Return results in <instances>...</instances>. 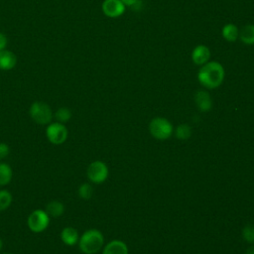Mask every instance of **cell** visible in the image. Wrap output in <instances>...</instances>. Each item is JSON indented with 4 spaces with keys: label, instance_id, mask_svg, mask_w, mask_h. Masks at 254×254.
Segmentation results:
<instances>
[{
    "label": "cell",
    "instance_id": "obj_1",
    "mask_svg": "<svg viewBox=\"0 0 254 254\" xmlns=\"http://www.w3.org/2000/svg\"><path fill=\"white\" fill-rule=\"evenodd\" d=\"M224 74L223 66L217 62L211 61L200 66L197 72V79L203 87L214 89L222 83Z\"/></svg>",
    "mask_w": 254,
    "mask_h": 254
},
{
    "label": "cell",
    "instance_id": "obj_2",
    "mask_svg": "<svg viewBox=\"0 0 254 254\" xmlns=\"http://www.w3.org/2000/svg\"><path fill=\"white\" fill-rule=\"evenodd\" d=\"M79 250L84 254H95L99 252L104 245V236L98 229L91 228L84 231L78 240Z\"/></svg>",
    "mask_w": 254,
    "mask_h": 254
},
{
    "label": "cell",
    "instance_id": "obj_3",
    "mask_svg": "<svg viewBox=\"0 0 254 254\" xmlns=\"http://www.w3.org/2000/svg\"><path fill=\"white\" fill-rule=\"evenodd\" d=\"M149 131L155 139L164 141L173 135L174 127L168 119L164 117H155L149 123Z\"/></svg>",
    "mask_w": 254,
    "mask_h": 254
},
{
    "label": "cell",
    "instance_id": "obj_4",
    "mask_svg": "<svg viewBox=\"0 0 254 254\" xmlns=\"http://www.w3.org/2000/svg\"><path fill=\"white\" fill-rule=\"evenodd\" d=\"M31 118L40 125H48L54 118V113L49 104L43 101H35L29 109Z\"/></svg>",
    "mask_w": 254,
    "mask_h": 254
},
{
    "label": "cell",
    "instance_id": "obj_5",
    "mask_svg": "<svg viewBox=\"0 0 254 254\" xmlns=\"http://www.w3.org/2000/svg\"><path fill=\"white\" fill-rule=\"evenodd\" d=\"M50 216L45 209L33 210L27 219V225L29 229L34 233H40L45 231L50 224Z\"/></svg>",
    "mask_w": 254,
    "mask_h": 254
},
{
    "label": "cell",
    "instance_id": "obj_6",
    "mask_svg": "<svg viewBox=\"0 0 254 254\" xmlns=\"http://www.w3.org/2000/svg\"><path fill=\"white\" fill-rule=\"evenodd\" d=\"M108 175H109V171H108L107 165L104 162L99 160H96L90 163L86 170L87 179L91 183L96 185L104 183L107 180Z\"/></svg>",
    "mask_w": 254,
    "mask_h": 254
},
{
    "label": "cell",
    "instance_id": "obj_7",
    "mask_svg": "<svg viewBox=\"0 0 254 254\" xmlns=\"http://www.w3.org/2000/svg\"><path fill=\"white\" fill-rule=\"evenodd\" d=\"M67 128L63 123L55 121L47 125L46 136L54 145H61L64 143L67 139Z\"/></svg>",
    "mask_w": 254,
    "mask_h": 254
},
{
    "label": "cell",
    "instance_id": "obj_8",
    "mask_svg": "<svg viewBox=\"0 0 254 254\" xmlns=\"http://www.w3.org/2000/svg\"><path fill=\"white\" fill-rule=\"evenodd\" d=\"M102 11L109 18H117L125 12V4L121 0H104Z\"/></svg>",
    "mask_w": 254,
    "mask_h": 254
},
{
    "label": "cell",
    "instance_id": "obj_9",
    "mask_svg": "<svg viewBox=\"0 0 254 254\" xmlns=\"http://www.w3.org/2000/svg\"><path fill=\"white\" fill-rule=\"evenodd\" d=\"M194 102L201 112H208L212 108V99L206 90H197L194 94Z\"/></svg>",
    "mask_w": 254,
    "mask_h": 254
},
{
    "label": "cell",
    "instance_id": "obj_10",
    "mask_svg": "<svg viewBox=\"0 0 254 254\" xmlns=\"http://www.w3.org/2000/svg\"><path fill=\"white\" fill-rule=\"evenodd\" d=\"M210 59V50L204 45L196 46L191 53V60L197 65H203Z\"/></svg>",
    "mask_w": 254,
    "mask_h": 254
},
{
    "label": "cell",
    "instance_id": "obj_11",
    "mask_svg": "<svg viewBox=\"0 0 254 254\" xmlns=\"http://www.w3.org/2000/svg\"><path fill=\"white\" fill-rule=\"evenodd\" d=\"M102 254H128V246L124 241L114 239L104 245Z\"/></svg>",
    "mask_w": 254,
    "mask_h": 254
},
{
    "label": "cell",
    "instance_id": "obj_12",
    "mask_svg": "<svg viewBox=\"0 0 254 254\" xmlns=\"http://www.w3.org/2000/svg\"><path fill=\"white\" fill-rule=\"evenodd\" d=\"M17 64L16 55L8 50L0 51V69L10 70L15 67Z\"/></svg>",
    "mask_w": 254,
    "mask_h": 254
},
{
    "label": "cell",
    "instance_id": "obj_13",
    "mask_svg": "<svg viewBox=\"0 0 254 254\" xmlns=\"http://www.w3.org/2000/svg\"><path fill=\"white\" fill-rule=\"evenodd\" d=\"M61 240L67 246H74L78 243V231L72 226H66L61 231Z\"/></svg>",
    "mask_w": 254,
    "mask_h": 254
},
{
    "label": "cell",
    "instance_id": "obj_14",
    "mask_svg": "<svg viewBox=\"0 0 254 254\" xmlns=\"http://www.w3.org/2000/svg\"><path fill=\"white\" fill-rule=\"evenodd\" d=\"M46 212L49 214L50 217L58 218L62 216L64 212V205L60 200H52L46 205Z\"/></svg>",
    "mask_w": 254,
    "mask_h": 254
},
{
    "label": "cell",
    "instance_id": "obj_15",
    "mask_svg": "<svg viewBox=\"0 0 254 254\" xmlns=\"http://www.w3.org/2000/svg\"><path fill=\"white\" fill-rule=\"evenodd\" d=\"M240 41L246 45H254V25L248 24L245 25L239 30Z\"/></svg>",
    "mask_w": 254,
    "mask_h": 254
},
{
    "label": "cell",
    "instance_id": "obj_16",
    "mask_svg": "<svg viewBox=\"0 0 254 254\" xmlns=\"http://www.w3.org/2000/svg\"><path fill=\"white\" fill-rule=\"evenodd\" d=\"M13 177L12 168L5 162H0V187H5L10 184Z\"/></svg>",
    "mask_w": 254,
    "mask_h": 254
},
{
    "label": "cell",
    "instance_id": "obj_17",
    "mask_svg": "<svg viewBox=\"0 0 254 254\" xmlns=\"http://www.w3.org/2000/svg\"><path fill=\"white\" fill-rule=\"evenodd\" d=\"M222 37L227 42H235L239 37V30L234 24H226L222 28Z\"/></svg>",
    "mask_w": 254,
    "mask_h": 254
},
{
    "label": "cell",
    "instance_id": "obj_18",
    "mask_svg": "<svg viewBox=\"0 0 254 254\" xmlns=\"http://www.w3.org/2000/svg\"><path fill=\"white\" fill-rule=\"evenodd\" d=\"M174 133H175V136L177 139L179 140H188L190 138L191 134H192V130L190 128V125L186 124V123H183V124H180L176 130H174Z\"/></svg>",
    "mask_w": 254,
    "mask_h": 254
},
{
    "label": "cell",
    "instance_id": "obj_19",
    "mask_svg": "<svg viewBox=\"0 0 254 254\" xmlns=\"http://www.w3.org/2000/svg\"><path fill=\"white\" fill-rule=\"evenodd\" d=\"M72 114H71V111L69 108L67 107H60L56 113L54 114V117L56 119L57 122H60V123H66L70 120Z\"/></svg>",
    "mask_w": 254,
    "mask_h": 254
},
{
    "label": "cell",
    "instance_id": "obj_20",
    "mask_svg": "<svg viewBox=\"0 0 254 254\" xmlns=\"http://www.w3.org/2000/svg\"><path fill=\"white\" fill-rule=\"evenodd\" d=\"M13 197L9 190H0V211L6 210L12 203Z\"/></svg>",
    "mask_w": 254,
    "mask_h": 254
},
{
    "label": "cell",
    "instance_id": "obj_21",
    "mask_svg": "<svg viewBox=\"0 0 254 254\" xmlns=\"http://www.w3.org/2000/svg\"><path fill=\"white\" fill-rule=\"evenodd\" d=\"M77 193H78L79 197H81L82 199H89V198H91V196L93 194V188L90 184L83 183L79 186V188L77 190Z\"/></svg>",
    "mask_w": 254,
    "mask_h": 254
},
{
    "label": "cell",
    "instance_id": "obj_22",
    "mask_svg": "<svg viewBox=\"0 0 254 254\" xmlns=\"http://www.w3.org/2000/svg\"><path fill=\"white\" fill-rule=\"evenodd\" d=\"M243 239L250 244H254V224H246L242 229Z\"/></svg>",
    "mask_w": 254,
    "mask_h": 254
},
{
    "label": "cell",
    "instance_id": "obj_23",
    "mask_svg": "<svg viewBox=\"0 0 254 254\" xmlns=\"http://www.w3.org/2000/svg\"><path fill=\"white\" fill-rule=\"evenodd\" d=\"M10 153V148L6 143H0V160L5 159Z\"/></svg>",
    "mask_w": 254,
    "mask_h": 254
},
{
    "label": "cell",
    "instance_id": "obj_24",
    "mask_svg": "<svg viewBox=\"0 0 254 254\" xmlns=\"http://www.w3.org/2000/svg\"><path fill=\"white\" fill-rule=\"evenodd\" d=\"M7 44H8L7 37L3 33H0V51L5 50L7 47Z\"/></svg>",
    "mask_w": 254,
    "mask_h": 254
},
{
    "label": "cell",
    "instance_id": "obj_25",
    "mask_svg": "<svg viewBox=\"0 0 254 254\" xmlns=\"http://www.w3.org/2000/svg\"><path fill=\"white\" fill-rule=\"evenodd\" d=\"M125 6H134L139 0H121Z\"/></svg>",
    "mask_w": 254,
    "mask_h": 254
},
{
    "label": "cell",
    "instance_id": "obj_26",
    "mask_svg": "<svg viewBox=\"0 0 254 254\" xmlns=\"http://www.w3.org/2000/svg\"><path fill=\"white\" fill-rule=\"evenodd\" d=\"M245 254H254V245H252L251 247H249V248L246 250Z\"/></svg>",
    "mask_w": 254,
    "mask_h": 254
},
{
    "label": "cell",
    "instance_id": "obj_27",
    "mask_svg": "<svg viewBox=\"0 0 254 254\" xmlns=\"http://www.w3.org/2000/svg\"><path fill=\"white\" fill-rule=\"evenodd\" d=\"M2 248H3V241H2V239L0 238V251L2 250Z\"/></svg>",
    "mask_w": 254,
    "mask_h": 254
},
{
    "label": "cell",
    "instance_id": "obj_28",
    "mask_svg": "<svg viewBox=\"0 0 254 254\" xmlns=\"http://www.w3.org/2000/svg\"><path fill=\"white\" fill-rule=\"evenodd\" d=\"M3 254H11V253H3Z\"/></svg>",
    "mask_w": 254,
    "mask_h": 254
}]
</instances>
